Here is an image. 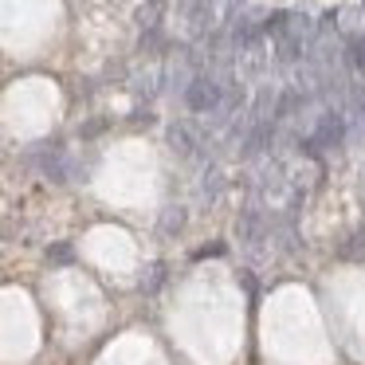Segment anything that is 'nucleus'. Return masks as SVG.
I'll use <instances>...</instances> for the list:
<instances>
[{
	"label": "nucleus",
	"instance_id": "1",
	"mask_svg": "<svg viewBox=\"0 0 365 365\" xmlns=\"http://www.w3.org/2000/svg\"><path fill=\"white\" fill-rule=\"evenodd\" d=\"M216 98H220V91H216L212 79H197L189 87V106L192 110H208V106H216Z\"/></svg>",
	"mask_w": 365,
	"mask_h": 365
},
{
	"label": "nucleus",
	"instance_id": "2",
	"mask_svg": "<svg viewBox=\"0 0 365 365\" xmlns=\"http://www.w3.org/2000/svg\"><path fill=\"white\" fill-rule=\"evenodd\" d=\"M165 9H169L165 0H145L142 9H138V24H142V28H158L161 20H165Z\"/></svg>",
	"mask_w": 365,
	"mask_h": 365
},
{
	"label": "nucleus",
	"instance_id": "3",
	"mask_svg": "<svg viewBox=\"0 0 365 365\" xmlns=\"http://www.w3.org/2000/svg\"><path fill=\"white\" fill-rule=\"evenodd\" d=\"M354 67L365 75V40H354Z\"/></svg>",
	"mask_w": 365,
	"mask_h": 365
},
{
	"label": "nucleus",
	"instance_id": "4",
	"mask_svg": "<svg viewBox=\"0 0 365 365\" xmlns=\"http://www.w3.org/2000/svg\"><path fill=\"white\" fill-rule=\"evenodd\" d=\"M244 9V0H228V12H240Z\"/></svg>",
	"mask_w": 365,
	"mask_h": 365
},
{
	"label": "nucleus",
	"instance_id": "5",
	"mask_svg": "<svg viewBox=\"0 0 365 365\" xmlns=\"http://www.w3.org/2000/svg\"><path fill=\"white\" fill-rule=\"evenodd\" d=\"M361 9H365V0H361Z\"/></svg>",
	"mask_w": 365,
	"mask_h": 365
}]
</instances>
